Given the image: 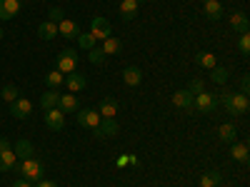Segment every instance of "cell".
<instances>
[{
    "label": "cell",
    "instance_id": "1",
    "mask_svg": "<svg viewBox=\"0 0 250 187\" xmlns=\"http://www.w3.org/2000/svg\"><path fill=\"white\" fill-rule=\"evenodd\" d=\"M218 102H223L225 110L230 112V115H245V112L250 110V100H248V95H243V93L223 90V93L218 95Z\"/></svg>",
    "mask_w": 250,
    "mask_h": 187
},
{
    "label": "cell",
    "instance_id": "2",
    "mask_svg": "<svg viewBox=\"0 0 250 187\" xmlns=\"http://www.w3.org/2000/svg\"><path fill=\"white\" fill-rule=\"evenodd\" d=\"M15 175H23L28 182H38V180H43L45 175V168H43V162L35 160V157H25L23 162H18L15 165Z\"/></svg>",
    "mask_w": 250,
    "mask_h": 187
},
{
    "label": "cell",
    "instance_id": "3",
    "mask_svg": "<svg viewBox=\"0 0 250 187\" xmlns=\"http://www.w3.org/2000/svg\"><path fill=\"white\" fill-rule=\"evenodd\" d=\"M75 68H78V55H75L73 48H65V50L58 55L55 70H60L62 75H70V73H75Z\"/></svg>",
    "mask_w": 250,
    "mask_h": 187
},
{
    "label": "cell",
    "instance_id": "4",
    "mask_svg": "<svg viewBox=\"0 0 250 187\" xmlns=\"http://www.w3.org/2000/svg\"><path fill=\"white\" fill-rule=\"evenodd\" d=\"M90 35L95 37V40H105V37H110L113 35V25H110V20L108 18H93L90 20Z\"/></svg>",
    "mask_w": 250,
    "mask_h": 187
},
{
    "label": "cell",
    "instance_id": "5",
    "mask_svg": "<svg viewBox=\"0 0 250 187\" xmlns=\"http://www.w3.org/2000/svg\"><path fill=\"white\" fill-rule=\"evenodd\" d=\"M215 105H218V97L213 95V93H198L195 95V102H193V108L198 110V112H203V115H208V112H213L215 110Z\"/></svg>",
    "mask_w": 250,
    "mask_h": 187
},
{
    "label": "cell",
    "instance_id": "6",
    "mask_svg": "<svg viewBox=\"0 0 250 187\" xmlns=\"http://www.w3.org/2000/svg\"><path fill=\"white\" fill-rule=\"evenodd\" d=\"M10 115L18 117V120H25L33 115V102L28 97H18L15 102H10Z\"/></svg>",
    "mask_w": 250,
    "mask_h": 187
},
{
    "label": "cell",
    "instance_id": "7",
    "mask_svg": "<svg viewBox=\"0 0 250 187\" xmlns=\"http://www.w3.org/2000/svg\"><path fill=\"white\" fill-rule=\"evenodd\" d=\"M75 120H78V125H83V128H90V130H95L98 125H100V112L98 110H75Z\"/></svg>",
    "mask_w": 250,
    "mask_h": 187
},
{
    "label": "cell",
    "instance_id": "8",
    "mask_svg": "<svg viewBox=\"0 0 250 187\" xmlns=\"http://www.w3.org/2000/svg\"><path fill=\"white\" fill-rule=\"evenodd\" d=\"M45 125H48L50 130L60 132L62 128H65V112H62L60 108H50V110H45Z\"/></svg>",
    "mask_w": 250,
    "mask_h": 187
},
{
    "label": "cell",
    "instance_id": "9",
    "mask_svg": "<svg viewBox=\"0 0 250 187\" xmlns=\"http://www.w3.org/2000/svg\"><path fill=\"white\" fill-rule=\"evenodd\" d=\"M193 102H195V95H193L190 90H178V93L173 95V105H175V108H183V110H188V112H193Z\"/></svg>",
    "mask_w": 250,
    "mask_h": 187
},
{
    "label": "cell",
    "instance_id": "10",
    "mask_svg": "<svg viewBox=\"0 0 250 187\" xmlns=\"http://www.w3.org/2000/svg\"><path fill=\"white\" fill-rule=\"evenodd\" d=\"M58 35L68 37V40H75L80 35V28H78V23H73L70 18H62L60 23H58Z\"/></svg>",
    "mask_w": 250,
    "mask_h": 187
},
{
    "label": "cell",
    "instance_id": "11",
    "mask_svg": "<svg viewBox=\"0 0 250 187\" xmlns=\"http://www.w3.org/2000/svg\"><path fill=\"white\" fill-rule=\"evenodd\" d=\"M118 110H120V102H118L115 97H103V100H100V108H98L100 117H115Z\"/></svg>",
    "mask_w": 250,
    "mask_h": 187
},
{
    "label": "cell",
    "instance_id": "12",
    "mask_svg": "<svg viewBox=\"0 0 250 187\" xmlns=\"http://www.w3.org/2000/svg\"><path fill=\"white\" fill-rule=\"evenodd\" d=\"M115 132H118V122H115V117H103L100 125L95 128V137H110V135H115Z\"/></svg>",
    "mask_w": 250,
    "mask_h": 187
},
{
    "label": "cell",
    "instance_id": "13",
    "mask_svg": "<svg viewBox=\"0 0 250 187\" xmlns=\"http://www.w3.org/2000/svg\"><path fill=\"white\" fill-rule=\"evenodd\" d=\"M20 13V0H0V20H10Z\"/></svg>",
    "mask_w": 250,
    "mask_h": 187
},
{
    "label": "cell",
    "instance_id": "14",
    "mask_svg": "<svg viewBox=\"0 0 250 187\" xmlns=\"http://www.w3.org/2000/svg\"><path fill=\"white\" fill-rule=\"evenodd\" d=\"M123 82H125V85H130V88H138L140 82H143V70L135 68V65L125 68V70H123Z\"/></svg>",
    "mask_w": 250,
    "mask_h": 187
},
{
    "label": "cell",
    "instance_id": "15",
    "mask_svg": "<svg viewBox=\"0 0 250 187\" xmlns=\"http://www.w3.org/2000/svg\"><path fill=\"white\" fill-rule=\"evenodd\" d=\"M65 85H68L70 93H80L83 88L88 85V80H85V75H83V73H70V75L65 77Z\"/></svg>",
    "mask_w": 250,
    "mask_h": 187
},
{
    "label": "cell",
    "instance_id": "16",
    "mask_svg": "<svg viewBox=\"0 0 250 187\" xmlns=\"http://www.w3.org/2000/svg\"><path fill=\"white\" fill-rule=\"evenodd\" d=\"M15 165H18V157H15L13 148L5 150V152H0V172H13Z\"/></svg>",
    "mask_w": 250,
    "mask_h": 187
},
{
    "label": "cell",
    "instance_id": "17",
    "mask_svg": "<svg viewBox=\"0 0 250 187\" xmlns=\"http://www.w3.org/2000/svg\"><path fill=\"white\" fill-rule=\"evenodd\" d=\"M58 108L62 110V112H75V110H80L78 108V97H75V93H70V95H60V100H58Z\"/></svg>",
    "mask_w": 250,
    "mask_h": 187
},
{
    "label": "cell",
    "instance_id": "18",
    "mask_svg": "<svg viewBox=\"0 0 250 187\" xmlns=\"http://www.w3.org/2000/svg\"><path fill=\"white\" fill-rule=\"evenodd\" d=\"M205 18L208 20H215V23H218V20L223 18V5L218 3V0H205Z\"/></svg>",
    "mask_w": 250,
    "mask_h": 187
},
{
    "label": "cell",
    "instance_id": "19",
    "mask_svg": "<svg viewBox=\"0 0 250 187\" xmlns=\"http://www.w3.org/2000/svg\"><path fill=\"white\" fill-rule=\"evenodd\" d=\"M230 28L233 30H238V33H248V28H250V20H248V15L245 13H233L230 15Z\"/></svg>",
    "mask_w": 250,
    "mask_h": 187
},
{
    "label": "cell",
    "instance_id": "20",
    "mask_svg": "<svg viewBox=\"0 0 250 187\" xmlns=\"http://www.w3.org/2000/svg\"><path fill=\"white\" fill-rule=\"evenodd\" d=\"M13 152H15V157H20V160L35 155V152H33V145H30L28 140H18V142L13 145Z\"/></svg>",
    "mask_w": 250,
    "mask_h": 187
},
{
    "label": "cell",
    "instance_id": "21",
    "mask_svg": "<svg viewBox=\"0 0 250 187\" xmlns=\"http://www.w3.org/2000/svg\"><path fill=\"white\" fill-rule=\"evenodd\" d=\"M235 135H238V130H235L233 122H225V125H220V128H218V137L223 142H235Z\"/></svg>",
    "mask_w": 250,
    "mask_h": 187
},
{
    "label": "cell",
    "instance_id": "22",
    "mask_svg": "<svg viewBox=\"0 0 250 187\" xmlns=\"http://www.w3.org/2000/svg\"><path fill=\"white\" fill-rule=\"evenodd\" d=\"M138 15V3L135 0H123L120 3V18L123 20H133Z\"/></svg>",
    "mask_w": 250,
    "mask_h": 187
},
{
    "label": "cell",
    "instance_id": "23",
    "mask_svg": "<svg viewBox=\"0 0 250 187\" xmlns=\"http://www.w3.org/2000/svg\"><path fill=\"white\" fill-rule=\"evenodd\" d=\"M58 100H60V93L58 90H48V93H43V97H40V108L43 110L58 108Z\"/></svg>",
    "mask_w": 250,
    "mask_h": 187
},
{
    "label": "cell",
    "instance_id": "24",
    "mask_svg": "<svg viewBox=\"0 0 250 187\" xmlns=\"http://www.w3.org/2000/svg\"><path fill=\"white\" fill-rule=\"evenodd\" d=\"M123 50V43H120V40L118 37H105V40H103V53H105V55H118Z\"/></svg>",
    "mask_w": 250,
    "mask_h": 187
},
{
    "label": "cell",
    "instance_id": "25",
    "mask_svg": "<svg viewBox=\"0 0 250 187\" xmlns=\"http://www.w3.org/2000/svg\"><path fill=\"white\" fill-rule=\"evenodd\" d=\"M230 157H233L235 162H248V145H245V142H233Z\"/></svg>",
    "mask_w": 250,
    "mask_h": 187
},
{
    "label": "cell",
    "instance_id": "26",
    "mask_svg": "<svg viewBox=\"0 0 250 187\" xmlns=\"http://www.w3.org/2000/svg\"><path fill=\"white\" fill-rule=\"evenodd\" d=\"M195 60H198V65H203V68H208V70H213V68L218 65V57H215L213 53H208V50L198 53V55H195Z\"/></svg>",
    "mask_w": 250,
    "mask_h": 187
},
{
    "label": "cell",
    "instance_id": "27",
    "mask_svg": "<svg viewBox=\"0 0 250 187\" xmlns=\"http://www.w3.org/2000/svg\"><path fill=\"white\" fill-rule=\"evenodd\" d=\"M45 82L50 85V90H58L62 82H65V75H62L60 70H50V73L45 75Z\"/></svg>",
    "mask_w": 250,
    "mask_h": 187
},
{
    "label": "cell",
    "instance_id": "28",
    "mask_svg": "<svg viewBox=\"0 0 250 187\" xmlns=\"http://www.w3.org/2000/svg\"><path fill=\"white\" fill-rule=\"evenodd\" d=\"M38 35L43 37V40H53V37L58 35V25H55V23H50V20H48V23H43V25L38 28Z\"/></svg>",
    "mask_w": 250,
    "mask_h": 187
},
{
    "label": "cell",
    "instance_id": "29",
    "mask_svg": "<svg viewBox=\"0 0 250 187\" xmlns=\"http://www.w3.org/2000/svg\"><path fill=\"white\" fill-rule=\"evenodd\" d=\"M228 77H230V73H228L225 68H220V65H215V68L210 70V80L215 82V85H225Z\"/></svg>",
    "mask_w": 250,
    "mask_h": 187
},
{
    "label": "cell",
    "instance_id": "30",
    "mask_svg": "<svg viewBox=\"0 0 250 187\" xmlns=\"http://www.w3.org/2000/svg\"><path fill=\"white\" fill-rule=\"evenodd\" d=\"M220 172H205V175H200V187H218L220 185Z\"/></svg>",
    "mask_w": 250,
    "mask_h": 187
},
{
    "label": "cell",
    "instance_id": "31",
    "mask_svg": "<svg viewBox=\"0 0 250 187\" xmlns=\"http://www.w3.org/2000/svg\"><path fill=\"white\" fill-rule=\"evenodd\" d=\"M78 45H80V50H90V48H95V37L90 35V33H80L78 37Z\"/></svg>",
    "mask_w": 250,
    "mask_h": 187
},
{
    "label": "cell",
    "instance_id": "32",
    "mask_svg": "<svg viewBox=\"0 0 250 187\" xmlns=\"http://www.w3.org/2000/svg\"><path fill=\"white\" fill-rule=\"evenodd\" d=\"M105 53H103V48H90L88 50V60L93 62V65H103V62H105Z\"/></svg>",
    "mask_w": 250,
    "mask_h": 187
},
{
    "label": "cell",
    "instance_id": "33",
    "mask_svg": "<svg viewBox=\"0 0 250 187\" xmlns=\"http://www.w3.org/2000/svg\"><path fill=\"white\" fill-rule=\"evenodd\" d=\"M18 95H20V93H18V88H15V85H5L3 90H0V97H3L5 102H15V100H18Z\"/></svg>",
    "mask_w": 250,
    "mask_h": 187
},
{
    "label": "cell",
    "instance_id": "34",
    "mask_svg": "<svg viewBox=\"0 0 250 187\" xmlns=\"http://www.w3.org/2000/svg\"><path fill=\"white\" fill-rule=\"evenodd\" d=\"M238 50H240L243 55H248V53H250V35H248V33H240V40H238Z\"/></svg>",
    "mask_w": 250,
    "mask_h": 187
},
{
    "label": "cell",
    "instance_id": "35",
    "mask_svg": "<svg viewBox=\"0 0 250 187\" xmlns=\"http://www.w3.org/2000/svg\"><path fill=\"white\" fill-rule=\"evenodd\" d=\"M188 90H190L193 95H198V93H203V90H205V82H203L200 77H195V80H190V85H188Z\"/></svg>",
    "mask_w": 250,
    "mask_h": 187
},
{
    "label": "cell",
    "instance_id": "36",
    "mask_svg": "<svg viewBox=\"0 0 250 187\" xmlns=\"http://www.w3.org/2000/svg\"><path fill=\"white\" fill-rule=\"evenodd\" d=\"M48 15H50V23H55V25H58L60 20H62V8H50V13H48Z\"/></svg>",
    "mask_w": 250,
    "mask_h": 187
},
{
    "label": "cell",
    "instance_id": "37",
    "mask_svg": "<svg viewBox=\"0 0 250 187\" xmlns=\"http://www.w3.org/2000/svg\"><path fill=\"white\" fill-rule=\"evenodd\" d=\"M240 93H243V95L250 93V77H248V75H243V80H240Z\"/></svg>",
    "mask_w": 250,
    "mask_h": 187
},
{
    "label": "cell",
    "instance_id": "38",
    "mask_svg": "<svg viewBox=\"0 0 250 187\" xmlns=\"http://www.w3.org/2000/svg\"><path fill=\"white\" fill-rule=\"evenodd\" d=\"M13 187H33V182H28L25 177H18V180L13 182Z\"/></svg>",
    "mask_w": 250,
    "mask_h": 187
},
{
    "label": "cell",
    "instance_id": "39",
    "mask_svg": "<svg viewBox=\"0 0 250 187\" xmlns=\"http://www.w3.org/2000/svg\"><path fill=\"white\" fill-rule=\"evenodd\" d=\"M35 187H58V185H55L53 180H45V177H43V180H38V182H35Z\"/></svg>",
    "mask_w": 250,
    "mask_h": 187
},
{
    "label": "cell",
    "instance_id": "40",
    "mask_svg": "<svg viewBox=\"0 0 250 187\" xmlns=\"http://www.w3.org/2000/svg\"><path fill=\"white\" fill-rule=\"evenodd\" d=\"M13 145H10V140L8 137H0V152H5V150H10Z\"/></svg>",
    "mask_w": 250,
    "mask_h": 187
},
{
    "label": "cell",
    "instance_id": "41",
    "mask_svg": "<svg viewBox=\"0 0 250 187\" xmlns=\"http://www.w3.org/2000/svg\"><path fill=\"white\" fill-rule=\"evenodd\" d=\"M128 162H130V165H135V168H138V165H140V160H138L135 155H130V157H128Z\"/></svg>",
    "mask_w": 250,
    "mask_h": 187
},
{
    "label": "cell",
    "instance_id": "42",
    "mask_svg": "<svg viewBox=\"0 0 250 187\" xmlns=\"http://www.w3.org/2000/svg\"><path fill=\"white\" fill-rule=\"evenodd\" d=\"M135 3H138V5H140V3H148V0H135Z\"/></svg>",
    "mask_w": 250,
    "mask_h": 187
},
{
    "label": "cell",
    "instance_id": "43",
    "mask_svg": "<svg viewBox=\"0 0 250 187\" xmlns=\"http://www.w3.org/2000/svg\"><path fill=\"white\" fill-rule=\"evenodd\" d=\"M3 35H5V33H3V28H0V40H3Z\"/></svg>",
    "mask_w": 250,
    "mask_h": 187
},
{
    "label": "cell",
    "instance_id": "44",
    "mask_svg": "<svg viewBox=\"0 0 250 187\" xmlns=\"http://www.w3.org/2000/svg\"><path fill=\"white\" fill-rule=\"evenodd\" d=\"M20 3H23V0H20Z\"/></svg>",
    "mask_w": 250,
    "mask_h": 187
},
{
    "label": "cell",
    "instance_id": "45",
    "mask_svg": "<svg viewBox=\"0 0 250 187\" xmlns=\"http://www.w3.org/2000/svg\"><path fill=\"white\" fill-rule=\"evenodd\" d=\"M203 3H205V0H203Z\"/></svg>",
    "mask_w": 250,
    "mask_h": 187
}]
</instances>
